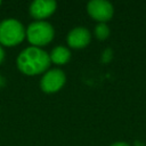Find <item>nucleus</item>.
Returning <instances> with one entry per match:
<instances>
[{
  "instance_id": "nucleus-5",
  "label": "nucleus",
  "mask_w": 146,
  "mask_h": 146,
  "mask_svg": "<svg viewBox=\"0 0 146 146\" xmlns=\"http://www.w3.org/2000/svg\"><path fill=\"white\" fill-rule=\"evenodd\" d=\"M87 11L95 21L106 23L114 14V8L111 2L106 0H91L87 5Z\"/></svg>"
},
{
  "instance_id": "nucleus-14",
  "label": "nucleus",
  "mask_w": 146,
  "mask_h": 146,
  "mask_svg": "<svg viewBox=\"0 0 146 146\" xmlns=\"http://www.w3.org/2000/svg\"><path fill=\"white\" fill-rule=\"evenodd\" d=\"M0 5H1V1H0Z\"/></svg>"
},
{
  "instance_id": "nucleus-11",
  "label": "nucleus",
  "mask_w": 146,
  "mask_h": 146,
  "mask_svg": "<svg viewBox=\"0 0 146 146\" xmlns=\"http://www.w3.org/2000/svg\"><path fill=\"white\" fill-rule=\"evenodd\" d=\"M5 56H6V54H5V50H3L2 46L0 44V64L3 62V59H5Z\"/></svg>"
},
{
  "instance_id": "nucleus-9",
  "label": "nucleus",
  "mask_w": 146,
  "mask_h": 146,
  "mask_svg": "<svg viewBox=\"0 0 146 146\" xmlns=\"http://www.w3.org/2000/svg\"><path fill=\"white\" fill-rule=\"evenodd\" d=\"M95 35L98 40H105L110 35V27L106 23H98L95 26Z\"/></svg>"
},
{
  "instance_id": "nucleus-7",
  "label": "nucleus",
  "mask_w": 146,
  "mask_h": 146,
  "mask_svg": "<svg viewBox=\"0 0 146 146\" xmlns=\"http://www.w3.org/2000/svg\"><path fill=\"white\" fill-rule=\"evenodd\" d=\"M66 40H67V44L70 47L80 49V48H84L86 46L89 44V42L91 40V34L87 27L76 26L68 32Z\"/></svg>"
},
{
  "instance_id": "nucleus-4",
  "label": "nucleus",
  "mask_w": 146,
  "mask_h": 146,
  "mask_svg": "<svg viewBox=\"0 0 146 146\" xmlns=\"http://www.w3.org/2000/svg\"><path fill=\"white\" fill-rule=\"evenodd\" d=\"M65 73L60 68H51L42 75L40 80V87L42 91L47 94H52L58 91L65 84Z\"/></svg>"
},
{
  "instance_id": "nucleus-10",
  "label": "nucleus",
  "mask_w": 146,
  "mask_h": 146,
  "mask_svg": "<svg viewBox=\"0 0 146 146\" xmlns=\"http://www.w3.org/2000/svg\"><path fill=\"white\" fill-rule=\"evenodd\" d=\"M112 58H113V51H112V49H110V48L105 49L103 51V55H102V62L103 63H108Z\"/></svg>"
},
{
  "instance_id": "nucleus-12",
  "label": "nucleus",
  "mask_w": 146,
  "mask_h": 146,
  "mask_svg": "<svg viewBox=\"0 0 146 146\" xmlns=\"http://www.w3.org/2000/svg\"><path fill=\"white\" fill-rule=\"evenodd\" d=\"M111 146H130V145L124 141H116V143H113Z\"/></svg>"
},
{
  "instance_id": "nucleus-6",
  "label": "nucleus",
  "mask_w": 146,
  "mask_h": 146,
  "mask_svg": "<svg viewBox=\"0 0 146 146\" xmlns=\"http://www.w3.org/2000/svg\"><path fill=\"white\" fill-rule=\"evenodd\" d=\"M57 3L54 0H34L30 5V14L35 21H44L56 10Z\"/></svg>"
},
{
  "instance_id": "nucleus-3",
  "label": "nucleus",
  "mask_w": 146,
  "mask_h": 146,
  "mask_svg": "<svg viewBox=\"0 0 146 146\" xmlns=\"http://www.w3.org/2000/svg\"><path fill=\"white\" fill-rule=\"evenodd\" d=\"M52 25L47 21H34L26 29V38L34 47H42L49 43L54 38Z\"/></svg>"
},
{
  "instance_id": "nucleus-1",
  "label": "nucleus",
  "mask_w": 146,
  "mask_h": 146,
  "mask_svg": "<svg viewBox=\"0 0 146 146\" xmlns=\"http://www.w3.org/2000/svg\"><path fill=\"white\" fill-rule=\"evenodd\" d=\"M49 54L40 47H27L21 51L16 59L18 70L26 75H36L46 72L50 65Z\"/></svg>"
},
{
  "instance_id": "nucleus-13",
  "label": "nucleus",
  "mask_w": 146,
  "mask_h": 146,
  "mask_svg": "<svg viewBox=\"0 0 146 146\" xmlns=\"http://www.w3.org/2000/svg\"><path fill=\"white\" fill-rule=\"evenodd\" d=\"M135 146H146L143 141H139V140H137V141H135Z\"/></svg>"
},
{
  "instance_id": "nucleus-8",
  "label": "nucleus",
  "mask_w": 146,
  "mask_h": 146,
  "mask_svg": "<svg viewBox=\"0 0 146 146\" xmlns=\"http://www.w3.org/2000/svg\"><path fill=\"white\" fill-rule=\"evenodd\" d=\"M49 57H50V62H52L57 65H64L70 60L71 51L67 47L57 46L51 50V52L49 54Z\"/></svg>"
},
{
  "instance_id": "nucleus-2",
  "label": "nucleus",
  "mask_w": 146,
  "mask_h": 146,
  "mask_svg": "<svg viewBox=\"0 0 146 146\" xmlns=\"http://www.w3.org/2000/svg\"><path fill=\"white\" fill-rule=\"evenodd\" d=\"M26 36V29L15 18H6L0 22V44L13 47L21 43Z\"/></svg>"
}]
</instances>
